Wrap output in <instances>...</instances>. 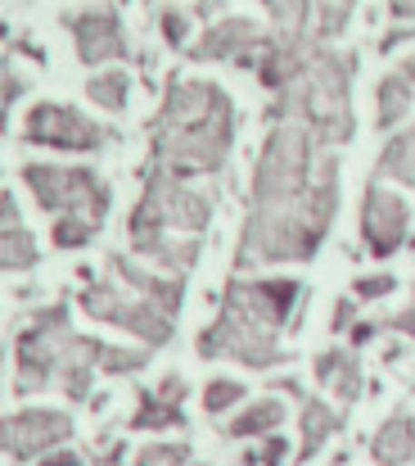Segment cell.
I'll list each match as a JSON object with an SVG mask.
<instances>
[{"label":"cell","instance_id":"obj_1","mask_svg":"<svg viewBox=\"0 0 415 466\" xmlns=\"http://www.w3.org/2000/svg\"><path fill=\"white\" fill-rule=\"evenodd\" d=\"M339 208V158L307 123L280 118L258 158L253 208L235 268L307 263Z\"/></svg>","mask_w":415,"mask_h":466},{"label":"cell","instance_id":"obj_2","mask_svg":"<svg viewBox=\"0 0 415 466\" xmlns=\"http://www.w3.org/2000/svg\"><path fill=\"white\" fill-rule=\"evenodd\" d=\"M235 141L231 96L212 82H176L153 123V167L172 177L217 172Z\"/></svg>","mask_w":415,"mask_h":466},{"label":"cell","instance_id":"obj_3","mask_svg":"<svg viewBox=\"0 0 415 466\" xmlns=\"http://www.w3.org/2000/svg\"><path fill=\"white\" fill-rule=\"evenodd\" d=\"M298 299H302V286L293 277H280V281H231L217 321L199 335V353L203 358H235V362L258 367V371L276 367V362H284L276 330L289 326Z\"/></svg>","mask_w":415,"mask_h":466},{"label":"cell","instance_id":"obj_4","mask_svg":"<svg viewBox=\"0 0 415 466\" xmlns=\"http://www.w3.org/2000/svg\"><path fill=\"white\" fill-rule=\"evenodd\" d=\"M208 213H212V199L203 190L185 186V177L149 167L144 199H140L136 218H132V245L140 254L185 272L199 254L194 236L208 227Z\"/></svg>","mask_w":415,"mask_h":466},{"label":"cell","instance_id":"obj_5","mask_svg":"<svg viewBox=\"0 0 415 466\" xmlns=\"http://www.w3.org/2000/svg\"><path fill=\"white\" fill-rule=\"evenodd\" d=\"M272 123L298 118L307 123L325 146H348L357 123H352V64L325 50H311L302 73L276 91V105L267 114Z\"/></svg>","mask_w":415,"mask_h":466},{"label":"cell","instance_id":"obj_6","mask_svg":"<svg viewBox=\"0 0 415 466\" xmlns=\"http://www.w3.org/2000/svg\"><path fill=\"white\" fill-rule=\"evenodd\" d=\"M114 286H91L82 295V309L100 321H114L123 330L140 335L144 344L172 339V317L181 309V286L136 272L127 258H114Z\"/></svg>","mask_w":415,"mask_h":466},{"label":"cell","instance_id":"obj_7","mask_svg":"<svg viewBox=\"0 0 415 466\" xmlns=\"http://www.w3.org/2000/svg\"><path fill=\"white\" fill-rule=\"evenodd\" d=\"M27 190L36 195L41 208H50L54 218H82L91 227L104 222L109 213V186L86 172V167H50V163H27L23 167Z\"/></svg>","mask_w":415,"mask_h":466},{"label":"cell","instance_id":"obj_8","mask_svg":"<svg viewBox=\"0 0 415 466\" xmlns=\"http://www.w3.org/2000/svg\"><path fill=\"white\" fill-rule=\"evenodd\" d=\"M73 326H68V309L41 312L23 335H18V385L23 390H41L45 380H54L68 362V349H73Z\"/></svg>","mask_w":415,"mask_h":466},{"label":"cell","instance_id":"obj_9","mask_svg":"<svg viewBox=\"0 0 415 466\" xmlns=\"http://www.w3.org/2000/svg\"><path fill=\"white\" fill-rule=\"evenodd\" d=\"M284 41H330L348 27L357 0H262Z\"/></svg>","mask_w":415,"mask_h":466},{"label":"cell","instance_id":"obj_10","mask_svg":"<svg viewBox=\"0 0 415 466\" xmlns=\"http://www.w3.org/2000/svg\"><path fill=\"white\" fill-rule=\"evenodd\" d=\"M407 231H411V208L402 195H393L389 186L371 181L366 186V204H361V236H366V249L375 258H393L402 245H407Z\"/></svg>","mask_w":415,"mask_h":466},{"label":"cell","instance_id":"obj_11","mask_svg":"<svg viewBox=\"0 0 415 466\" xmlns=\"http://www.w3.org/2000/svg\"><path fill=\"white\" fill-rule=\"evenodd\" d=\"M23 137L27 146H54V150H100L104 146V132L68 105H36L27 114Z\"/></svg>","mask_w":415,"mask_h":466},{"label":"cell","instance_id":"obj_12","mask_svg":"<svg viewBox=\"0 0 415 466\" xmlns=\"http://www.w3.org/2000/svg\"><path fill=\"white\" fill-rule=\"evenodd\" d=\"M73 435V421L64 412H45V408H32V412H18V417H5L0 426V449L9 458H36L54 444H64Z\"/></svg>","mask_w":415,"mask_h":466},{"label":"cell","instance_id":"obj_13","mask_svg":"<svg viewBox=\"0 0 415 466\" xmlns=\"http://www.w3.org/2000/svg\"><path fill=\"white\" fill-rule=\"evenodd\" d=\"M267 36L253 18H226L212 32H203V41L190 50L194 59H240V64H258Z\"/></svg>","mask_w":415,"mask_h":466},{"label":"cell","instance_id":"obj_14","mask_svg":"<svg viewBox=\"0 0 415 466\" xmlns=\"http://www.w3.org/2000/svg\"><path fill=\"white\" fill-rule=\"evenodd\" d=\"M73 36H77L82 64H104V59H118L127 50L123 27H118V18L109 9H91V14L73 18Z\"/></svg>","mask_w":415,"mask_h":466},{"label":"cell","instance_id":"obj_15","mask_svg":"<svg viewBox=\"0 0 415 466\" xmlns=\"http://www.w3.org/2000/svg\"><path fill=\"white\" fill-rule=\"evenodd\" d=\"M181 403H185V380H181V376H167L158 390H149V394L140 399V412H136V421H132V431H163V426H181V421H185Z\"/></svg>","mask_w":415,"mask_h":466},{"label":"cell","instance_id":"obj_16","mask_svg":"<svg viewBox=\"0 0 415 466\" xmlns=\"http://www.w3.org/2000/svg\"><path fill=\"white\" fill-rule=\"evenodd\" d=\"M371 458L375 466H407L415 458V417L411 412H393L375 440H371Z\"/></svg>","mask_w":415,"mask_h":466},{"label":"cell","instance_id":"obj_17","mask_svg":"<svg viewBox=\"0 0 415 466\" xmlns=\"http://www.w3.org/2000/svg\"><path fill=\"white\" fill-rule=\"evenodd\" d=\"M411 109H415V86H411V77L398 68V73H389V77L375 86V127H380V132H393Z\"/></svg>","mask_w":415,"mask_h":466},{"label":"cell","instance_id":"obj_18","mask_svg":"<svg viewBox=\"0 0 415 466\" xmlns=\"http://www.w3.org/2000/svg\"><path fill=\"white\" fill-rule=\"evenodd\" d=\"M36 263V240L27 236V227L14 213V199L0 195V268H32Z\"/></svg>","mask_w":415,"mask_h":466},{"label":"cell","instance_id":"obj_19","mask_svg":"<svg viewBox=\"0 0 415 466\" xmlns=\"http://www.w3.org/2000/svg\"><path fill=\"white\" fill-rule=\"evenodd\" d=\"M402 73L411 77V86H415V59H407V64H402ZM375 177H393V181H402V186H415V127L398 132V137H393V141L380 150Z\"/></svg>","mask_w":415,"mask_h":466},{"label":"cell","instance_id":"obj_20","mask_svg":"<svg viewBox=\"0 0 415 466\" xmlns=\"http://www.w3.org/2000/svg\"><path fill=\"white\" fill-rule=\"evenodd\" d=\"M316 376H321V385H330L343 403H352V399L361 394V362H357L352 353H339V349L321 353V358H316Z\"/></svg>","mask_w":415,"mask_h":466},{"label":"cell","instance_id":"obj_21","mask_svg":"<svg viewBox=\"0 0 415 466\" xmlns=\"http://www.w3.org/2000/svg\"><path fill=\"white\" fill-rule=\"evenodd\" d=\"M280 426H284V403H280V399H258L253 408H244V412L226 426V435H231V440H253V435H276Z\"/></svg>","mask_w":415,"mask_h":466},{"label":"cell","instance_id":"obj_22","mask_svg":"<svg viewBox=\"0 0 415 466\" xmlns=\"http://www.w3.org/2000/svg\"><path fill=\"white\" fill-rule=\"evenodd\" d=\"M334 431H339V412H330L321 399H307V403H302V449H298V458H302V462L316 458Z\"/></svg>","mask_w":415,"mask_h":466},{"label":"cell","instance_id":"obj_23","mask_svg":"<svg viewBox=\"0 0 415 466\" xmlns=\"http://www.w3.org/2000/svg\"><path fill=\"white\" fill-rule=\"evenodd\" d=\"M86 96L95 100V105H104V109H123L127 105V73H100V77H91V86H86Z\"/></svg>","mask_w":415,"mask_h":466},{"label":"cell","instance_id":"obj_24","mask_svg":"<svg viewBox=\"0 0 415 466\" xmlns=\"http://www.w3.org/2000/svg\"><path fill=\"white\" fill-rule=\"evenodd\" d=\"M95 231H100V227H91V222H82V218H54L50 240H54V249H77V245H86Z\"/></svg>","mask_w":415,"mask_h":466},{"label":"cell","instance_id":"obj_25","mask_svg":"<svg viewBox=\"0 0 415 466\" xmlns=\"http://www.w3.org/2000/svg\"><path fill=\"white\" fill-rule=\"evenodd\" d=\"M244 394H249V390H244L240 380L217 376V380H208V390H203V408H208V412H226V408H235Z\"/></svg>","mask_w":415,"mask_h":466},{"label":"cell","instance_id":"obj_26","mask_svg":"<svg viewBox=\"0 0 415 466\" xmlns=\"http://www.w3.org/2000/svg\"><path fill=\"white\" fill-rule=\"evenodd\" d=\"M185 458H190L185 444H149V449H140L136 466H185Z\"/></svg>","mask_w":415,"mask_h":466},{"label":"cell","instance_id":"obj_27","mask_svg":"<svg viewBox=\"0 0 415 466\" xmlns=\"http://www.w3.org/2000/svg\"><path fill=\"white\" fill-rule=\"evenodd\" d=\"M289 458V444H284V435H267L262 440V449L249 458V466H280Z\"/></svg>","mask_w":415,"mask_h":466},{"label":"cell","instance_id":"obj_28","mask_svg":"<svg viewBox=\"0 0 415 466\" xmlns=\"http://www.w3.org/2000/svg\"><path fill=\"white\" fill-rule=\"evenodd\" d=\"M393 290H398V277H389V272L357 281V299H384V295H393Z\"/></svg>","mask_w":415,"mask_h":466},{"label":"cell","instance_id":"obj_29","mask_svg":"<svg viewBox=\"0 0 415 466\" xmlns=\"http://www.w3.org/2000/svg\"><path fill=\"white\" fill-rule=\"evenodd\" d=\"M384 326H389V330H398V335H407V339H415V299L398 312V317H389Z\"/></svg>","mask_w":415,"mask_h":466},{"label":"cell","instance_id":"obj_30","mask_svg":"<svg viewBox=\"0 0 415 466\" xmlns=\"http://www.w3.org/2000/svg\"><path fill=\"white\" fill-rule=\"evenodd\" d=\"M23 91V77H9V73H0V123H5V114H9V100Z\"/></svg>","mask_w":415,"mask_h":466},{"label":"cell","instance_id":"obj_31","mask_svg":"<svg viewBox=\"0 0 415 466\" xmlns=\"http://www.w3.org/2000/svg\"><path fill=\"white\" fill-rule=\"evenodd\" d=\"M163 32H167L172 46H181V41H185V18H181L176 9H167V14H163Z\"/></svg>","mask_w":415,"mask_h":466},{"label":"cell","instance_id":"obj_32","mask_svg":"<svg viewBox=\"0 0 415 466\" xmlns=\"http://www.w3.org/2000/svg\"><path fill=\"white\" fill-rule=\"evenodd\" d=\"M330 326H334L339 335L352 330V299H339V304H334V321H330Z\"/></svg>","mask_w":415,"mask_h":466},{"label":"cell","instance_id":"obj_33","mask_svg":"<svg viewBox=\"0 0 415 466\" xmlns=\"http://www.w3.org/2000/svg\"><path fill=\"white\" fill-rule=\"evenodd\" d=\"M384 330V321H361V326H352L348 335H352V344H366V339H375Z\"/></svg>","mask_w":415,"mask_h":466},{"label":"cell","instance_id":"obj_34","mask_svg":"<svg viewBox=\"0 0 415 466\" xmlns=\"http://www.w3.org/2000/svg\"><path fill=\"white\" fill-rule=\"evenodd\" d=\"M389 14L393 18H415V0H389Z\"/></svg>","mask_w":415,"mask_h":466},{"label":"cell","instance_id":"obj_35","mask_svg":"<svg viewBox=\"0 0 415 466\" xmlns=\"http://www.w3.org/2000/svg\"><path fill=\"white\" fill-rule=\"evenodd\" d=\"M407 36H411V32H407V27H398V32H389V36H384V41H380V50H384V55H389V50H393V46H402V41H407Z\"/></svg>","mask_w":415,"mask_h":466},{"label":"cell","instance_id":"obj_36","mask_svg":"<svg viewBox=\"0 0 415 466\" xmlns=\"http://www.w3.org/2000/svg\"><path fill=\"white\" fill-rule=\"evenodd\" d=\"M41 466H82V458H73V453H54V458H45Z\"/></svg>","mask_w":415,"mask_h":466}]
</instances>
